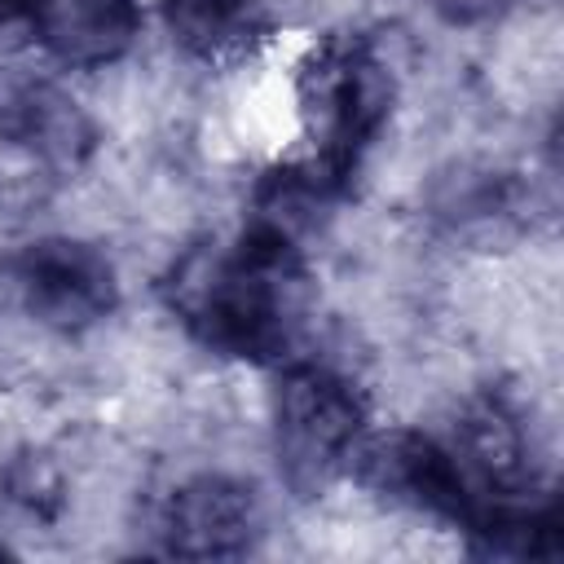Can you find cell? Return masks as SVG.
<instances>
[{
    "mask_svg": "<svg viewBox=\"0 0 564 564\" xmlns=\"http://www.w3.org/2000/svg\"><path fill=\"white\" fill-rule=\"evenodd\" d=\"M167 304L207 348L278 361L304 335L308 273L286 234L256 225L229 247L189 251L167 278Z\"/></svg>",
    "mask_w": 564,
    "mask_h": 564,
    "instance_id": "6da1fadb",
    "label": "cell"
},
{
    "mask_svg": "<svg viewBox=\"0 0 564 564\" xmlns=\"http://www.w3.org/2000/svg\"><path fill=\"white\" fill-rule=\"evenodd\" d=\"M392 101L388 70L361 40H326L300 70V115L313 159L295 167L317 194H330L379 132Z\"/></svg>",
    "mask_w": 564,
    "mask_h": 564,
    "instance_id": "7a4b0ae2",
    "label": "cell"
},
{
    "mask_svg": "<svg viewBox=\"0 0 564 564\" xmlns=\"http://www.w3.org/2000/svg\"><path fill=\"white\" fill-rule=\"evenodd\" d=\"M366 405L357 388L313 361L286 366L273 397V454L300 498H317L361 449Z\"/></svg>",
    "mask_w": 564,
    "mask_h": 564,
    "instance_id": "3957f363",
    "label": "cell"
},
{
    "mask_svg": "<svg viewBox=\"0 0 564 564\" xmlns=\"http://www.w3.org/2000/svg\"><path fill=\"white\" fill-rule=\"evenodd\" d=\"M9 278L26 313L53 330H84L115 308V269L88 242L40 238L13 256Z\"/></svg>",
    "mask_w": 564,
    "mask_h": 564,
    "instance_id": "277c9868",
    "label": "cell"
},
{
    "mask_svg": "<svg viewBox=\"0 0 564 564\" xmlns=\"http://www.w3.org/2000/svg\"><path fill=\"white\" fill-rule=\"evenodd\" d=\"M361 476L392 502H410L436 516H449L458 524L476 520V498L454 463V454L427 436L392 432L357 449Z\"/></svg>",
    "mask_w": 564,
    "mask_h": 564,
    "instance_id": "5b68a950",
    "label": "cell"
},
{
    "mask_svg": "<svg viewBox=\"0 0 564 564\" xmlns=\"http://www.w3.org/2000/svg\"><path fill=\"white\" fill-rule=\"evenodd\" d=\"M260 511L256 494L229 476H194L185 480L163 511V542L185 560H229L242 555L256 538Z\"/></svg>",
    "mask_w": 564,
    "mask_h": 564,
    "instance_id": "8992f818",
    "label": "cell"
},
{
    "mask_svg": "<svg viewBox=\"0 0 564 564\" xmlns=\"http://www.w3.org/2000/svg\"><path fill=\"white\" fill-rule=\"evenodd\" d=\"M31 18L40 44L66 66L119 62L141 31L137 0H35Z\"/></svg>",
    "mask_w": 564,
    "mask_h": 564,
    "instance_id": "52a82bcc",
    "label": "cell"
},
{
    "mask_svg": "<svg viewBox=\"0 0 564 564\" xmlns=\"http://www.w3.org/2000/svg\"><path fill=\"white\" fill-rule=\"evenodd\" d=\"M163 13L172 40L207 66L251 57L269 31L260 0H163Z\"/></svg>",
    "mask_w": 564,
    "mask_h": 564,
    "instance_id": "ba28073f",
    "label": "cell"
},
{
    "mask_svg": "<svg viewBox=\"0 0 564 564\" xmlns=\"http://www.w3.org/2000/svg\"><path fill=\"white\" fill-rule=\"evenodd\" d=\"M0 128L57 167H75L93 145V123L84 119V110L48 84H22L4 93Z\"/></svg>",
    "mask_w": 564,
    "mask_h": 564,
    "instance_id": "9c48e42d",
    "label": "cell"
},
{
    "mask_svg": "<svg viewBox=\"0 0 564 564\" xmlns=\"http://www.w3.org/2000/svg\"><path fill=\"white\" fill-rule=\"evenodd\" d=\"M9 489H13V498L26 502L31 511H44V498L57 494V480H53V471H48L40 458H22V463H13V471H9Z\"/></svg>",
    "mask_w": 564,
    "mask_h": 564,
    "instance_id": "30bf717a",
    "label": "cell"
},
{
    "mask_svg": "<svg viewBox=\"0 0 564 564\" xmlns=\"http://www.w3.org/2000/svg\"><path fill=\"white\" fill-rule=\"evenodd\" d=\"M31 9H35V0H0V22L18 18V13H31Z\"/></svg>",
    "mask_w": 564,
    "mask_h": 564,
    "instance_id": "8fae6325",
    "label": "cell"
}]
</instances>
